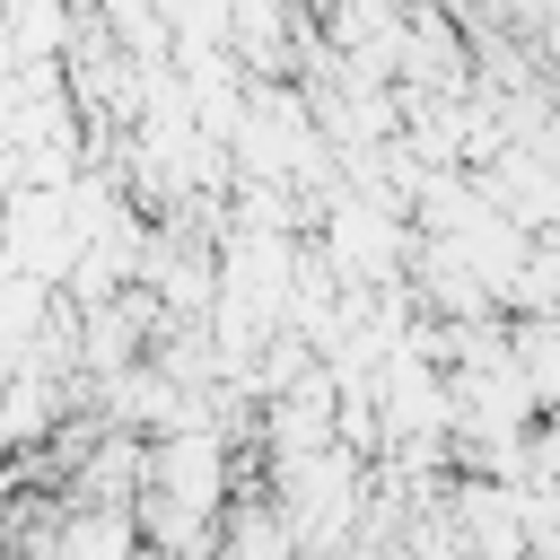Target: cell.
<instances>
[{
  "label": "cell",
  "instance_id": "6da1fadb",
  "mask_svg": "<svg viewBox=\"0 0 560 560\" xmlns=\"http://www.w3.org/2000/svg\"><path fill=\"white\" fill-rule=\"evenodd\" d=\"M210 551H219V560H298V542H289V525L271 516V499H245V508H228Z\"/></svg>",
  "mask_w": 560,
  "mask_h": 560
}]
</instances>
